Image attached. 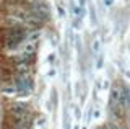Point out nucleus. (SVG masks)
Here are the masks:
<instances>
[{
    "instance_id": "1",
    "label": "nucleus",
    "mask_w": 130,
    "mask_h": 129,
    "mask_svg": "<svg viewBox=\"0 0 130 129\" xmlns=\"http://www.w3.org/2000/svg\"><path fill=\"white\" fill-rule=\"evenodd\" d=\"M7 118L11 123V129H31L32 113L24 103L11 101L7 106Z\"/></svg>"
},
{
    "instance_id": "2",
    "label": "nucleus",
    "mask_w": 130,
    "mask_h": 129,
    "mask_svg": "<svg viewBox=\"0 0 130 129\" xmlns=\"http://www.w3.org/2000/svg\"><path fill=\"white\" fill-rule=\"evenodd\" d=\"M128 106V95L127 90L122 87H114L111 92V100H109V110L114 116H120L124 114L125 108Z\"/></svg>"
}]
</instances>
